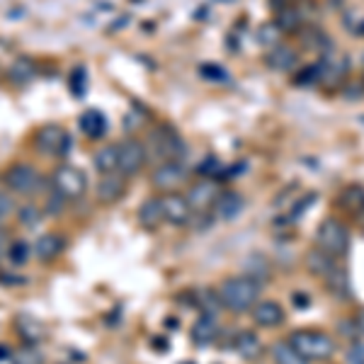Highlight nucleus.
I'll use <instances>...</instances> for the list:
<instances>
[{
  "mask_svg": "<svg viewBox=\"0 0 364 364\" xmlns=\"http://www.w3.org/2000/svg\"><path fill=\"white\" fill-rule=\"evenodd\" d=\"M10 364H44V355L37 350V345H20L10 355Z\"/></svg>",
  "mask_w": 364,
  "mask_h": 364,
  "instance_id": "bb28decb",
  "label": "nucleus"
},
{
  "mask_svg": "<svg viewBox=\"0 0 364 364\" xmlns=\"http://www.w3.org/2000/svg\"><path fill=\"white\" fill-rule=\"evenodd\" d=\"M13 209H15L13 197H10L8 192H0V228H3L5 219H8V216L13 214Z\"/></svg>",
  "mask_w": 364,
  "mask_h": 364,
  "instance_id": "7c9ffc66",
  "label": "nucleus"
},
{
  "mask_svg": "<svg viewBox=\"0 0 364 364\" xmlns=\"http://www.w3.org/2000/svg\"><path fill=\"white\" fill-rule=\"evenodd\" d=\"M243 207H245V199L240 192H233V190L221 192L214 204V216L221 221H233L240 211H243Z\"/></svg>",
  "mask_w": 364,
  "mask_h": 364,
  "instance_id": "dca6fc26",
  "label": "nucleus"
},
{
  "mask_svg": "<svg viewBox=\"0 0 364 364\" xmlns=\"http://www.w3.org/2000/svg\"><path fill=\"white\" fill-rule=\"evenodd\" d=\"M267 63H269V68H274V70H291L299 63V54L294 49H291L289 44H274V46H269V51H267Z\"/></svg>",
  "mask_w": 364,
  "mask_h": 364,
  "instance_id": "6ab92c4d",
  "label": "nucleus"
},
{
  "mask_svg": "<svg viewBox=\"0 0 364 364\" xmlns=\"http://www.w3.org/2000/svg\"><path fill=\"white\" fill-rule=\"evenodd\" d=\"M34 61L32 58H27V56H20V58H15L13 61V66H10L8 70V75H10V80L17 85H25L32 80V75H34Z\"/></svg>",
  "mask_w": 364,
  "mask_h": 364,
  "instance_id": "393cba45",
  "label": "nucleus"
},
{
  "mask_svg": "<svg viewBox=\"0 0 364 364\" xmlns=\"http://www.w3.org/2000/svg\"><path fill=\"white\" fill-rule=\"evenodd\" d=\"M15 328L20 333V338L25 340V345H37L44 340V326L37 318H32V316H20Z\"/></svg>",
  "mask_w": 364,
  "mask_h": 364,
  "instance_id": "4be33fe9",
  "label": "nucleus"
},
{
  "mask_svg": "<svg viewBox=\"0 0 364 364\" xmlns=\"http://www.w3.org/2000/svg\"><path fill=\"white\" fill-rule=\"evenodd\" d=\"M269 355H272V362H274V364H309V362L304 360V357L294 350V345H291L289 340H282V343L272 345Z\"/></svg>",
  "mask_w": 364,
  "mask_h": 364,
  "instance_id": "b1692460",
  "label": "nucleus"
},
{
  "mask_svg": "<svg viewBox=\"0 0 364 364\" xmlns=\"http://www.w3.org/2000/svg\"><path fill=\"white\" fill-rule=\"evenodd\" d=\"M63 248H66V238H63L61 233H44V236H39L34 240L32 252L39 262H51L61 255Z\"/></svg>",
  "mask_w": 364,
  "mask_h": 364,
  "instance_id": "2eb2a0df",
  "label": "nucleus"
},
{
  "mask_svg": "<svg viewBox=\"0 0 364 364\" xmlns=\"http://www.w3.org/2000/svg\"><path fill=\"white\" fill-rule=\"evenodd\" d=\"M192 338L197 345H211L219 338V326H216L214 316H202L195 326H192Z\"/></svg>",
  "mask_w": 364,
  "mask_h": 364,
  "instance_id": "5701e85b",
  "label": "nucleus"
},
{
  "mask_svg": "<svg viewBox=\"0 0 364 364\" xmlns=\"http://www.w3.org/2000/svg\"><path fill=\"white\" fill-rule=\"evenodd\" d=\"M20 221H22V226L34 228L39 221H42V211L34 207V204H27V207L20 209Z\"/></svg>",
  "mask_w": 364,
  "mask_h": 364,
  "instance_id": "c85d7f7f",
  "label": "nucleus"
},
{
  "mask_svg": "<svg viewBox=\"0 0 364 364\" xmlns=\"http://www.w3.org/2000/svg\"><path fill=\"white\" fill-rule=\"evenodd\" d=\"M161 204H163V219H166V224L178 228L190 224L192 209L185 195H180V192H166L161 197Z\"/></svg>",
  "mask_w": 364,
  "mask_h": 364,
  "instance_id": "9b49d317",
  "label": "nucleus"
},
{
  "mask_svg": "<svg viewBox=\"0 0 364 364\" xmlns=\"http://www.w3.org/2000/svg\"><path fill=\"white\" fill-rule=\"evenodd\" d=\"M185 178H187V170L180 161H163L154 170V175H151L154 185L163 192H175V187H180Z\"/></svg>",
  "mask_w": 364,
  "mask_h": 364,
  "instance_id": "f8f14e48",
  "label": "nucleus"
},
{
  "mask_svg": "<svg viewBox=\"0 0 364 364\" xmlns=\"http://www.w3.org/2000/svg\"><path fill=\"white\" fill-rule=\"evenodd\" d=\"M92 163H95V170L100 175L117 173V170H119V151H117V144L102 146L95 154V158H92Z\"/></svg>",
  "mask_w": 364,
  "mask_h": 364,
  "instance_id": "412c9836",
  "label": "nucleus"
},
{
  "mask_svg": "<svg viewBox=\"0 0 364 364\" xmlns=\"http://www.w3.org/2000/svg\"><path fill=\"white\" fill-rule=\"evenodd\" d=\"M51 187H54V192H58L66 202H78L87 192V175L80 168L61 163V166L54 170V175H51Z\"/></svg>",
  "mask_w": 364,
  "mask_h": 364,
  "instance_id": "7ed1b4c3",
  "label": "nucleus"
},
{
  "mask_svg": "<svg viewBox=\"0 0 364 364\" xmlns=\"http://www.w3.org/2000/svg\"><path fill=\"white\" fill-rule=\"evenodd\" d=\"M348 364H364V340H352L348 352H345Z\"/></svg>",
  "mask_w": 364,
  "mask_h": 364,
  "instance_id": "c756f323",
  "label": "nucleus"
},
{
  "mask_svg": "<svg viewBox=\"0 0 364 364\" xmlns=\"http://www.w3.org/2000/svg\"><path fill=\"white\" fill-rule=\"evenodd\" d=\"M127 180L122 173L102 175V180L97 182V199L102 204H117L122 197L127 195Z\"/></svg>",
  "mask_w": 364,
  "mask_h": 364,
  "instance_id": "4468645a",
  "label": "nucleus"
},
{
  "mask_svg": "<svg viewBox=\"0 0 364 364\" xmlns=\"http://www.w3.org/2000/svg\"><path fill=\"white\" fill-rule=\"evenodd\" d=\"M355 326H357V333H360V336H364V311H362L360 316H357Z\"/></svg>",
  "mask_w": 364,
  "mask_h": 364,
  "instance_id": "473e14b6",
  "label": "nucleus"
},
{
  "mask_svg": "<svg viewBox=\"0 0 364 364\" xmlns=\"http://www.w3.org/2000/svg\"><path fill=\"white\" fill-rule=\"evenodd\" d=\"M151 144L161 154L163 161H180L185 156V144H182L180 134L173 127H158L151 134Z\"/></svg>",
  "mask_w": 364,
  "mask_h": 364,
  "instance_id": "9d476101",
  "label": "nucleus"
},
{
  "mask_svg": "<svg viewBox=\"0 0 364 364\" xmlns=\"http://www.w3.org/2000/svg\"><path fill=\"white\" fill-rule=\"evenodd\" d=\"M233 348H236L238 357H243V360H248V362H255L257 357L262 355V350H265L262 348V340L252 331H240L236 340H233Z\"/></svg>",
  "mask_w": 364,
  "mask_h": 364,
  "instance_id": "f3484780",
  "label": "nucleus"
},
{
  "mask_svg": "<svg viewBox=\"0 0 364 364\" xmlns=\"http://www.w3.org/2000/svg\"><path fill=\"white\" fill-rule=\"evenodd\" d=\"M117 151H119V170L124 178H134L144 170L146 161H149V149L141 144L139 139H124L117 144Z\"/></svg>",
  "mask_w": 364,
  "mask_h": 364,
  "instance_id": "0eeeda50",
  "label": "nucleus"
},
{
  "mask_svg": "<svg viewBox=\"0 0 364 364\" xmlns=\"http://www.w3.org/2000/svg\"><path fill=\"white\" fill-rule=\"evenodd\" d=\"M306 267L316 277L326 279L328 284L333 287H345V279H340V267H338V260L331 255V252L321 250L318 245H314L309 252H306Z\"/></svg>",
  "mask_w": 364,
  "mask_h": 364,
  "instance_id": "6e6552de",
  "label": "nucleus"
},
{
  "mask_svg": "<svg viewBox=\"0 0 364 364\" xmlns=\"http://www.w3.org/2000/svg\"><path fill=\"white\" fill-rule=\"evenodd\" d=\"M80 129H83V134L87 139L97 141L105 136V132H107V119H105V114L100 112V109H85L83 114H80L78 119Z\"/></svg>",
  "mask_w": 364,
  "mask_h": 364,
  "instance_id": "aec40b11",
  "label": "nucleus"
},
{
  "mask_svg": "<svg viewBox=\"0 0 364 364\" xmlns=\"http://www.w3.org/2000/svg\"><path fill=\"white\" fill-rule=\"evenodd\" d=\"M3 182L10 192H15V195L29 197V195H37V192L44 187V175L39 173L34 166L15 163V166H10L8 170H5Z\"/></svg>",
  "mask_w": 364,
  "mask_h": 364,
  "instance_id": "20e7f679",
  "label": "nucleus"
},
{
  "mask_svg": "<svg viewBox=\"0 0 364 364\" xmlns=\"http://www.w3.org/2000/svg\"><path fill=\"white\" fill-rule=\"evenodd\" d=\"M250 314H252V323H255L257 328H262V331H274V328H279L287 318L282 304L272 301V299H260Z\"/></svg>",
  "mask_w": 364,
  "mask_h": 364,
  "instance_id": "ddd939ff",
  "label": "nucleus"
},
{
  "mask_svg": "<svg viewBox=\"0 0 364 364\" xmlns=\"http://www.w3.org/2000/svg\"><path fill=\"white\" fill-rule=\"evenodd\" d=\"M32 255H34V252H32V245H29L27 240L17 238V240H10V248H8V255H5V257L10 260V265L22 267Z\"/></svg>",
  "mask_w": 364,
  "mask_h": 364,
  "instance_id": "a878e982",
  "label": "nucleus"
},
{
  "mask_svg": "<svg viewBox=\"0 0 364 364\" xmlns=\"http://www.w3.org/2000/svg\"><path fill=\"white\" fill-rule=\"evenodd\" d=\"M316 245L321 250L331 252L333 257H340L350 250V231L343 221L338 219H326L321 221L316 228Z\"/></svg>",
  "mask_w": 364,
  "mask_h": 364,
  "instance_id": "39448f33",
  "label": "nucleus"
},
{
  "mask_svg": "<svg viewBox=\"0 0 364 364\" xmlns=\"http://www.w3.org/2000/svg\"><path fill=\"white\" fill-rule=\"evenodd\" d=\"M216 294H219V304L224 309L233 311V314H248L260 301L262 287L250 274H238V277H228L221 282Z\"/></svg>",
  "mask_w": 364,
  "mask_h": 364,
  "instance_id": "f257e3e1",
  "label": "nucleus"
},
{
  "mask_svg": "<svg viewBox=\"0 0 364 364\" xmlns=\"http://www.w3.org/2000/svg\"><path fill=\"white\" fill-rule=\"evenodd\" d=\"M34 146L39 154L61 158L68 154L73 144H70V134L61 124H44L34 134Z\"/></svg>",
  "mask_w": 364,
  "mask_h": 364,
  "instance_id": "423d86ee",
  "label": "nucleus"
},
{
  "mask_svg": "<svg viewBox=\"0 0 364 364\" xmlns=\"http://www.w3.org/2000/svg\"><path fill=\"white\" fill-rule=\"evenodd\" d=\"M8 248H10V238H8V233L0 228V260L8 255Z\"/></svg>",
  "mask_w": 364,
  "mask_h": 364,
  "instance_id": "2f4dec72",
  "label": "nucleus"
},
{
  "mask_svg": "<svg viewBox=\"0 0 364 364\" xmlns=\"http://www.w3.org/2000/svg\"><path fill=\"white\" fill-rule=\"evenodd\" d=\"M139 224L144 228H149V231H154L161 224H166V219H163V204H161V197H149L141 202L139 207Z\"/></svg>",
  "mask_w": 364,
  "mask_h": 364,
  "instance_id": "a211bd4d",
  "label": "nucleus"
},
{
  "mask_svg": "<svg viewBox=\"0 0 364 364\" xmlns=\"http://www.w3.org/2000/svg\"><path fill=\"white\" fill-rule=\"evenodd\" d=\"M85 83H87L85 68H83V66H75V68H73V73H70V92L80 97V95L85 92Z\"/></svg>",
  "mask_w": 364,
  "mask_h": 364,
  "instance_id": "cd10ccee",
  "label": "nucleus"
},
{
  "mask_svg": "<svg viewBox=\"0 0 364 364\" xmlns=\"http://www.w3.org/2000/svg\"><path fill=\"white\" fill-rule=\"evenodd\" d=\"M221 190L216 185L214 178H207V180H199L195 185L187 190V202H190V209L192 214H207V211H214V204L219 199Z\"/></svg>",
  "mask_w": 364,
  "mask_h": 364,
  "instance_id": "1a4fd4ad",
  "label": "nucleus"
},
{
  "mask_svg": "<svg viewBox=\"0 0 364 364\" xmlns=\"http://www.w3.org/2000/svg\"><path fill=\"white\" fill-rule=\"evenodd\" d=\"M289 343L294 345V350L304 357L309 364L311 362H328L336 355V338L328 336L326 331H316V328H301L289 336Z\"/></svg>",
  "mask_w": 364,
  "mask_h": 364,
  "instance_id": "f03ea898",
  "label": "nucleus"
}]
</instances>
